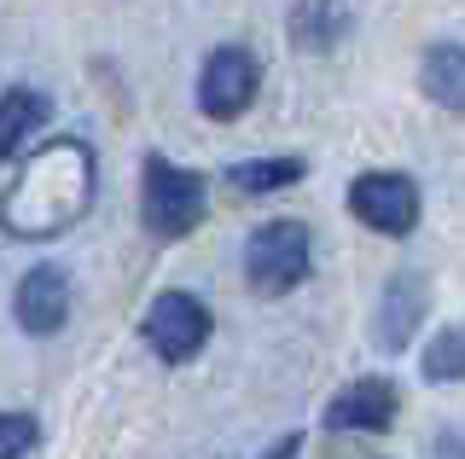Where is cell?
Returning <instances> with one entry per match:
<instances>
[{
    "mask_svg": "<svg viewBox=\"0 0 465 459\" xmlns=\"http://www.w3.org/2000/svg\"><path fill=\"white\" fill-rule=\"evenodd\" d=\"M460 326H442L436 343H425V378L430 384H460Z\"/></svg>",
    "mask_w": 465,
    "mask_h": 459,
    "instance_id": "13",
    "label": "cell"
},
{
    "mask_svg": "<svg viewBox=\"0 0 465 459\" xmlns=\"http://www.w3.org/2000/svg\"><path fill=\"white\" fill-rule=\"evenodd\" d=\"M302 175H309L302 157H251V163L227 169V186L239 198H268V192H280V186H297Z\"/></svg>",
    "mask_w": 465,
    "mask_h": 459,
    "instance_id": "11",
    "label": "cell"
},
{
    "mask_svg": "<svg viewBox=\"0 0 465 459\" xmlns=\"http://www.w3.org/2000/svg\"><path fill=\"white\" fill-rule=\"evenodd\" d=\"M210 210V192H203V175L169 163L163 151H145L140 163V221L152 227L157 239H186Z\"/></svg>",
    "mask_w": 465,
    "mask_h": 459,
    "instance_id": "2",
    "label": "cell"
},
{
    "mask_svg": "<svg viewBox=\"0 0 465 459\" xmlns=\"http://www.w3.org/2000/svg\"><path fill=\"white\" fill-rule=\"evenodd\" d=\"M460 88H465V53H460V41H442V47L425 53V93L436 105L460 111Z\"/></svg>",
    "mask_w": 465,
    "mask_h": 459,
    "instance_id": "12",
    "label": "cell"
},
{
    "mask_svg": "<svg viewBox=\"0 0 465 459\" xmlns=\"http://www.w3.org/2000/svg\"><path fill=\"white\" fill-rule=\"evenodd\" d=\"M401 413V396L390 378H355L326 401V430H390Z\"/></svg>",
    "mask_w": 465,
    "mask_h": 459,
    "instance_id": "8",
    "label": "cell"
},
{
    "mask_svg": "<svg viewBox=\"0 0 465 459\" xmlns=\"http://www.w3.org/2000/svg\"><path fill=\"white\" fill-rule=\"evenodd\" d=\"M268 459H297V436H285V442H273Z\"/></svg>",
    "mask_w": 465,
    "mask_h": 459,
    "instance_id": "15",
    "label": "cell"
},
{
    "mask_svg": "<svg viewBox=\"0 0 465 459\" xmlns=\"http://www.w3.org/2000/svg\"><path fill=\"white\" fill-rule=\"evenodd\" d=\"M215 332V314L203 297L193 291H163L152 308H145V343L157 349V361H169V366H181V361H193V355H203V343H210Z\"/></svg>",
    "mask_w": 465,
    "mask_h": 459,
    "instance_id": "4",
    "label": "cell"
},
{
    "mask_svg": "<svg viewBox=\"0 0 465 459\" xmlns=\"http://www.w3.org/2000/svg\"><path fill=\"white\" fill-rule=\"evenodd\" d=\"M12 314H18V326L29 337L64 332V320H70V274L64 268H29V274L18 279Z\"/></svg>",
    "mask_w": 465,
    "mask_h": 459,
    "instance_id": "7",
    "label": "cell"
},
{
    "mask_svg": "<svg viewBox=\"0 0 465 459\" xmlns=\"http://www.w3.org/2000/svg\"><path fill=\"white\" fill-rule=\"evenodd\" d=\"M425 303H430V285L419 274H396L390 291H384V303H378V343H384V349H407L413 326L425 320Z\"/></svg>",
    "mask_w": 465,
    "mask_h": 459,
    "instance_id": "9",
    "label": "cell"
},
{
    "mask_svg": "<svg viewBox=\"0 0 465 459\" xmlns=\"http://www.w3.org/2000/svg\"><path fill=\"white\" fill-rule=\"evenodd\" d=\"M94 198V151L82 140H53L18 169L12 192L0 198V227L12 239H53L82 221Z\"/></svg>",
    "mask_w": 465,
    "mask_h": 459,
    "instance_id": "1",
    "label": "cell"
},
{
    "mask_svg": "<svg viewBox=\"0 0 465 459\" xmlns=\"http://www.w3.org/2000/svg\"><path fill=\"white\" fill-rule=\"evenodd\" d=\"M349 215H355L361 227H372V233H384V239H407L419 227L413 175H401V169H372V175H361L349 186Z\"/></svg>",
    "mask_w": 465,
    "mask_h": 459,
    "instance_id": "5",
    "label": "cell"
},
{
    "mask_svg": "<svg viewBox=\"0 0 465 459\" xmlns=\"http://www.w3.org/2000/svg\"><path fill=\"white\" fill-rule=\"evenodd\" d=\"M47 122H53V99L41 88H6L0 93V157L24 151V140L41 134Z\"/></svg>",
    "mask_w": 465,
    "mask_h": 459,
    "instance_id": "10",
    "label": "cell"
},
{
    "mask_svg": "<svg viewBox=\"0 0 465 459\" xmlns=\"http://www.w3.org/2000/svg\"><path fill=\"white\" fill-rule=\"evenodd\" d=\"M256 88H262L256 53L215 47L210 59H203V76H198V105H203V117H215V122H239L244 111H251Z\"/></svg>",
    "mask_w": 465,
    "mask_h": 459,
    "instance_id": "6",
    "label": "cell"
},
{
    "mask_svg": "<svg viewBox=\"0 0 465 459\" xmlns=\"http://www.w3.org/2000/svg\"><path fill=\"white\" fill-rule=\"evenodd\" d=\"M314 268V239L302 221H262L244 245V279L256 297H285L309 279Z\"/></svg>",
    "mask_w": 465,
    "mask_h": 459,
    "instance_id": "3",
    "label": "cell"
},
{
    "mask_svg": "<svg viewBox=\"0 0 465 459\" xmlns=\"http://www.w3.org/2000/svg\"><path fill=\"white\" fill-rule=\"evenodd\" d=\"M35 442H41L35 413H0V459H29Z\"/></svg>",
    "mask_w": 465,
    "mask_h": 459,
    "instance_id": "14",
    "label": "cell"
}]
</instances>
